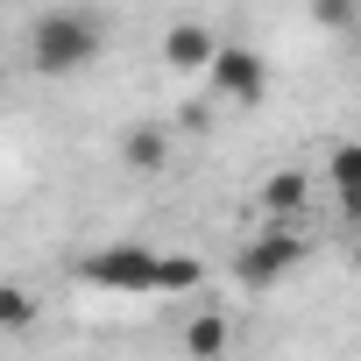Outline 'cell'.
<instances>
[{
    "instance_id": "cell-1",
    "label": "cell",
    "mask_w": 361,
    "mask_h": 361,
    "mask_svg": "<svg viewBox=\"0 0 361 361\" xmlns=\"http://www.w3.org/2000/svg\"><path fill=\"white\" fill-rule=\"evenodd\" d=\"M99 50H106V22H99L92 8H50V15L29 22V64H36L43 78H71V71H85Z\"/></svg>"
},
{
    "instance_id": "cell-2",
    "label": "cell",
    "mask_w": 361,
    "mask_h": 361,
    "mask_svg": "<svg viewBox=\"0 0 361 361\" xmlns=\"http://www.w3.org/2000/svg\"><path fill=\"white\" fill-rule=\"evenodd\" d=\"M305 227H262L241 255H234V283H248V290H269V283H283L298 262H305Z\"/></svg>"
},
{
    "instance_id": "cell-3",
    "label": "cell",
    "mask_w": 361,
    "mask_h": 361,
    "mask_svg": "<svg viewBox=\"0 0 361 361\" xmlns=\"http://www.w3.org/2000/svg\"><path fill=\"white\" fill-rule=\"evenodd\" d=\"M78 276L99 283V290H156V276H163V248H142V241L92 248V255L78 262Z\"/></svg>"
},
{
    "instance_id": "cell-4",
    "label": "cell",
    "mask_w": 361,
    "mask_h": 361,
    "mask_svg": "<svg viewBox=\"0 0 361 361\" xmlns=\"http://www.w3.org/2000/svg\"><path fill=\"white\" fill-rule=\"evenodd\" d=\"M206 78H213V99H234V106H262V92H269V64L248 43H220Z\"/></svg>"
},
{
    "instance_id": "cell-5",
    "label": "cell",
    "mask_w": 361,
    "mask_h": 361,
    "mask_svg": "<svg viewBox=\"0 0 361 361\" xmlns=\"http://www.w3.org/2000/svg\"><path fill=\"white\" fill-rule=\"evenodd\" d=\"M305 199H312V177H305V170H276V177H262V192H255L262 227H305Z\"/></svg>"
},
{
    "instance_id": "cell-6",
    "label": "cell",
    "mask_w": 361,
    "mask_h": 361,
    "mask_svg": "<svg viewBox=\"0 0 361 361\" xmlns=\"http://www.w3.org/2000/svg\"><path fill=\"white\" fill-rule=\"evenodd\" d=\"M326 185L347 227H361V142H333L326 149Z\"/></svg>"
},
{
    "instance_id": "cell-7",
    "label": "cell",
    "mask_w": 361,
    "mask_h": 361,
    "mask_svg": "<svg viewBox=\"0 0 361 361\" xmlns=\"http://www.w3.org/2000/svg\"><path fill=\"white\" fill-rule=\"evenodd\" d=\"M213 57H220V36L206 22H170V36H163V64L170 71H213Z\"/></svg>"
},
{
    "instance_id": "cell-8",
    "label": "cell",
    "mask_w": 361,
    "mask_h": 361,
    "mask_svg": "<svg viewBox=\"0 0 361 361\" xmlns=\"http://www.w3.org/2000/svg\"><path fill=\"white\" fill-rule=\"evenodd\" d=\"M121 163H128L135 177H156V170L170 163V128H156V121H135V128L121 135Z\"/></svg>"
},
{
    "instance_id": "cell-9",
    "label": "cell",
    "mask_w": 361,
    "mask_h": 361,
    "mask_svg": "<svg viewBox=\"0 0 361 361\" xmlns=\"http://www.w3.org/2000/svg\"><path fill=\"white\" fill-rule=\"evenodd\" d=\"M227 312H199V319H185V354L192 361H220L227 354Z\"/></svg>"
},
{
    "instance_id": "cell-10",
    "label": "cell",
    "mask_w": 361,
    "mask_h": 361,
    "mask_svg": "<svg viewBox=\"0 0 361 361\" xmlns=\"http://www.w3.org/2000/svg\"><path fill=\"white\" fill-rule=\"evenodd\" d=\"M36 319H43V298L15 276H0V333H29Z\"/></svg>"
},
{
    "instance_id": "cell-11",
    "label": "cell",
    "mask_w": 361,
    "mask_h": 361,
    "mask_svg": "<svg viewBox=\"0 0 361 361\" xmlns=\"http://www.w3.org/2000/svg\"><path fill=\"white\" fill-rule=\"evenodd\" d=\"M206 269H199V255H163V276H156V290H192Z\"/></svg>"
},
{
    "instance_id": "cell-12",
    "label": "cell",
    "mask_w": 361,
    "mask_h": 361,
    "mask_svg": "<svg viewBox=\"0 0 361 361\" xmlns=\"http://www.w3.org/2000/svg\"><path fill=\"white\" fill-rule=\"evenodd\" d=\"M312 22H319V29H354V8H347V0H319Z\"/></svg>"
},
{
    "instance_id": "cell-13",
    "label": "cell",
    "mask_w": 361,
    "mask_h": 361,
    "mask_svg": "<svg viewBox=\"0 0 361 361\" xmlns=\"http://www.w3.org/2000/svg\"><path fill=\"white\" fill-rule=\"evenodd\" d=\"M177 128H192V135H199V128H213V114H206V99H185V106H177Z\"/></svg>"
},
{
    "instance_id": "cell-14",
    "label": "cell",
    "mask_w": 361,
    "mask_h": 361,
    "mask_svg": "<svg viewBox=\"0 0 361 361\" xmlns=\"http://www.w3.org/2000/svg\"><path fill=\"white\" fill-rule=\"evenodd\" d=\"M354 269H361V241H354Z\"/></svg>"
}]
</instances>
